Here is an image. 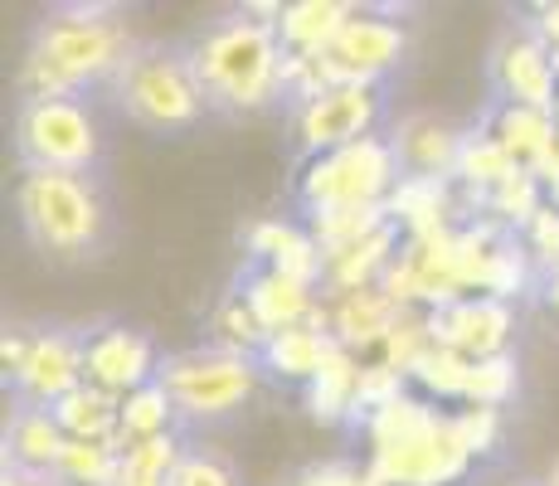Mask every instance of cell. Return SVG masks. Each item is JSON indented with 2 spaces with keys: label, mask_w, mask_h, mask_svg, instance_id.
Returning <instances> with one entry per match:
<instances>
[{
  "label": "cell",
  "mask_w": 559,
  "mask_h": 486,
  "mask_svg": "<svg viewBox=\"0 0 559 486\" xmlns=\"http://www.w3.org/2000/svg\"><path fill=\"white\" fill-rule=\"evenodd\" d=\"M136 39L103 5H63L35 25L20 63L25 97H88V88H112Z\"/></svg>",
  "instance_id": "cell-1"
},
{
  "label": "cell",
  "mask_w": 559,
  "mask_h": 486,
  "mask_svg": "<svg viewBox=\"0 0 559 486\" xmlns=\"http://www.w3.org/2000/svg\"><path fill=\"white\" fill-rule=\"evenodd\" d=\"M283 5H243L239 15L214 20L190 39V63L214 112H258L283 97L287 49L277 39Z\"/></svg>",
  "instance_id": "cell-2"
},
{
  "label": "cell",
  "mask_w": 559,
  "mask_h": 486,
  "mask_svg": "<svg viewBox=\"0 0 559 486\" xmlns=\"http://www.w3.org/2000/svg\"><path fill=\"white\" fill-rule=\"evenodd\" d=\"M25 239L53 263H88L112 244V204L98 176L73 170H25L15 190Z\"/></svg>",
  "instance_id": "cell-3"
},
{
  "label": "cell",
  "mask_w": 559,
  "mask_h": 486,
  "mask_svg": "<svg viewBox=\"0 0 559 486\" xmlns=\"http://www.w3.org/2000/svg\"><path fill=\"white\" fill-rule=\"evenodd\" d=\"M107 97L117 103V112L127 122L146 127V132H190L210 112L204 88L195 79V63H190V49L156 45V39L132 49V59L122 63Z\"/></svg>",
  "instance_id": "cell-4"
},
{
  "label": "cell",
  "mask_w": 559,
  "mask_h": 486,
  "mask_svg": "<svg viewBox=\"0 0 559 486\" xmlns=\"http://www.w3.org/2000/svg\"><path fill=\"white\" fill-rule=\"evenodd\" d=\"M15 156L25 170H73L98 176L103 127L83 97H20Z\"/></svg>",
  "instance_id": "cell-5"
},
{
  "label": "cell",
  "mask_w": 559,
  "mask_h": 486,
  "mask_svg": "<svg viewBox=\"0 0 559 486\" xmlns=\"http://www.w3.org/2000/svg\"><path fill=\"white\" fill-rule=\"evenodd\" d=\"M258 375H263V365L249 360V355H229V351H214V345H200V351L160 355L156 380L176 399L180 418H195V424L204 418V424H210V418H229L249 404L258 389Z\"/></svg>",
  "instance_id": "cell-6"
},
{
  "label": "cell",
  "mask_w": 559,
  "mask_h": 486,
  "mask_svg": "<svg viewBox=\"0 0 559 486\" xmlns=\"http://www.w3.org/2000/svg\"><path fill=\"white\" fill-rule=\"evenodd\" d=\"M400 180L404 170L390 137H365L356 146L311 156L297 190H302L307 210H336V204H390Z\"/></svg>",
  "instance_id": "cell-7"
},
{
  "label": "cell",
  "mask_w": 559,
  "mask_h": 486,
  "mask_svg": "<svg viewBox=\"0 0 559 486\" xmlns=\"http://www.w3.org/2000/svg\"><path fill=\"white\" fill-rule=\"evenodd\" d=\"M472 452L462 448L453 414H433L414 438L394 442L384 452H370L365 467L380 486H457L472 472Z\"/></svg>",
  "instance_id": "cell-8"
},
{
  "label": "cell",
  "mask_w": 559,
  "mask_h": 486,
  "mask_svg": "<svg viewBox=\"0 0 559 486\" xmlns=\"http://www.w3.org/2000/svg\"><path fill=\"white\" fill-rule=\"evenodd\" d=\"M15 408H53L63 394L88 384V331L53 327L29 336L25 360L5 375Z\"/></svg>",
  "instance_id": "cell-9"
},
{
  "label": "cell",
  "mask_w": 559,
  "mask_h": 486,
  "mask_svg": "<svg viewBox=\"0 0 559 486\" xmlns=\"http://www.w3.org/2000/svg\"><path fill=\"white\" fill-rule=\"evenodd\" d=\"M408 49V35L400 20H384V15H370V10H356L350 25L336 35V45L326 54H317L321 69H326L331 88L341 83H360V88H380V79L390 69H400Z\"/></svg>",
  "instance_id": "cell-10"
},
{
  "label": "cell",
  "mask_w": 559,
  "mask_h": 486,
  "mask_svg": "<svg viewBox=\"0 0 559 486\" xmlns=\"http://www.w3.org/2000/svg\"><path fill=\"white\" fill-rule=\"evenodd\" d=\"M380 112L384 97L380 88H360V83H341L311 97L307 107H297V142L307 146V156H326V151L356 146L365 137H380Z\"/></svg>",
  "instance_id": "cell-11"
},
{
  "label": "cell",
  "mask_w": 559,
  "mask_h": 486,
  "mask_svg": "<svg viewBox=\"0 0 559 486\" xmlns=\"http://www.w3.org/2000/svg\"><path fill=\"white\" fill-rule=\"evenodd\" d=\"M491 83L511 107L559 112V63L535 25H515L501 35V45L491 49Z\"/></svg>",
  "instance_id": "cell-12"
},
{
  "label": "cell",
  "mask_w": 559,
  "mask_h": 486,
  "mask_svg": "<svg viewBox=\"0 0 559 486\" xmlns=\"http://www.w3.org/2000/svg\"><path fill=\"white\" fill-rule=\"evenodd\" d=\"M160 370V355L136 327H88V384L103 394H136Z\"/></svg>",
  "instance_id": "cell-13"
},
{
  "label": "cell",
  "mask_w": 559,
  "mask_h": 486,
  "mask_svg": "<svg viewBox=\"0 0 559 486\" xmlns=\"http://www.w3.org/2000/svg\"><path fill=\"white\" fill-rule=\"evenodd\" d=\"M428 331H433V345H448V351L467 355V360H491V355L507 351L511 301H497V297L448 301V307L428 311Z\"/></svg>",
  "instance_id": "cell-14"
},
{
  "label": "cell",
  "mask_w": 559,
  "mask_h": 486,
  "mask_svg": "<svg viewBox=\"0 0 559 486\" xmlns=\"http://www.w3.org/2000/svg\"><path fill=\"white\" fill-rule=\"evenodd\" d=\"M243 301L253 307V317L263 321V331H287V327H307V321H326V297L317 287H302L293 277L273 273V268L249 263V273L239 277Z\"/></svg>",
  "instance_id": "cell-15"
},
{
  "label": "cell",
  "mask_w": 559,
  "mask_h": 486,
  "mask_svg": "<svg viewBox=\"0 0 559 486\" xmlns=\"http://www.w3.org/2000/svg\"><path fill=\"white\" fill-rule=\"evenodd\" d=\"M408 307L390 297L384 287H360V292H341V297H326V327L336 336L341 351H374V345L390 341V331L400 327Z\"/></svg>",
  "instance_id": "cell-16"
},
{
  "label": "cell",
  "mask_w": 559,
  "mask_h": 486,
  "mask_svg": "<svg viewBox=\"0 0 559 486\" xmlns=\"http://www.w3.org/2000/svg\"><path fill=\"white\" fill-rule=\"evenodd\" d=\"M462 137L453 122L443 117H404L400 127L390 132V146L400 156L404 176H424V180H457V156H462Z\"/></svg>",
  "instance_id": "cell-17"
},
{
  "label": "cell",
  "mask_w": 559,
  "mask_h": 486,
  "mask_svg": "<svg viewBox=\"0 0 559 486\" xmlns=\"http://www.w3.org/2000/svg\"><path fill=\"white\" fill-rule=\"evenodd\" d=\"M249 258L258 268H273V273L293 277L302 287L321 292V277H326V253L311 239V229L287 220H258L249 229Z\"/></svg>",
  "instance_id": "cell-18"
},
{
  "label": "cell",
  "mask_w": 559,
  "mask_h": 486,
  "mask_svg": "<svg viewBox=\"0 0 559 486\" xmlns=\"http://www.w3.org/2000/svg\"><path fill=\"white\" fill-rule=\"evenodd\" d=\"M69 434L49 408H15L5 428V472H35V477H59Z\"/></svg>",
  "instance_id": "cell-19"
},
{
  "label": "cell",
  "mask_w": 559,
  "mask_h": 486,
  "mask_svg": "<svg viewBox=\"0 0 559 486\" xmlns=\"http://www.w3.org/2000/svg\"><path fill=\"white\" fill-rule=\"evenodd\" d=\"M341 345L331 336L326 321H307V327H287V331H273L263 345V355H258V365H263L267 375H283V380H297V384H311L321 370H326V360L336 355Z\"/></svg>",
  "instance_id": "cell-20"
},
{
  "label": "cell",
  "mask_w": 559,
  "mask_h": 486,
  "mask_svg": "<svg viewBox=\"0 0 559 486\" xmlns=\"http://www.w3.org/2000/svg\"><path fill=\"white\" fill-rule=\"evenodd\" d=\"M360 5H346V0H297V5H283L277 15V39H283L287 54H326L336 45V35L350 25Z\"/></svg>",
  "instance_id": "cell-21"
},
{
  "label": "cell",
  "mask_w": 559,
  "mask_h": 486,
  "mask_svg": "<svg viewBox=\"0 0 559 486\" xmlns=\"http://www.w3.org/2000/svg\"><path fill=\"white\" fill-rule=\"evenodd\" d=\"M457 210L453 186L448 180H424V176H404L400 190L390 194V220L404 229V239H428V234L453 229L448 214Z\"/></svg>",
  "instance_id": "cell-22"
},
{
  "label": "cell",
  "mask_w": 559,
  "mask_h": 486,
  "mask_svg": "<svg viewBox=\"0 0 559 486\" xmlns=\"http://www.w3.org/2000/svg\"><path fill=\"white\" fill-rule=\"evenodd\" d=\"M487 132L497 137L501 146H507V156L521 170H540V161L550 156L555 142H559V112H535V107L501 103Z\"/></svg>",
  "instance_id": "cell-23"
},
{
  "label": "cell",
  "mask_w": 559,
  "mask_h": 486,
  "mask_svg": "<svg viewBox=\"0 0 559 486\" xmlns=\"http://www.w3.org/2000/svg\"><path fill=\"white\" fill-rule=\"evenodd\" d=\"M49 414L59 418V428L73 442H112V448H122V399L117 394H103V389H93V384H79L73 394H63Z\"/></svg>",
  "instance_id": "cell-24"
},
{
  "label": "cell",
  "mask_w": 559,
  "mask_h": 486,
  "mask_svg": "<svg viewBox=\"0 0 559 486\" xmlns=\"http://www.w3.org/2000/svg\"><path fill=\"white\" fill-rule=\"evenodd\" d=\"M356 380H360V355L336 351L326 370L307 384V414L317 424H350L356 414Z\"/></svg>",
  "instance_id": "cell-25"
},
{
  "label": "cell",
  "mask_w": 559,
  "mask_h": 486,
  "mask_svg": "<svg viewBox=\"0 0 559 486\" xmlns=\"http://www.w3.org/2000/svg\"><path fill=\"white\" fill-rule=\"evenodd\" d=\"M210 345L214 351H229V355H249L258 360L267 345L263 321L253 317V307L243 301V292H224L219 307L210 311Z\"/></svg>",
  "instance_id": "cell-26"
},
{
  "label": "cell",
  "mask_w": 559,
  "mask_h": 486,
  "mask_svg": "<svg viewBox=\"0 0 559 486\" xmlns=\"http://www.w3.org/2000/svg\"><path fill=\"white\" fill-rule=\"evenodd\" d=\"M515 170H521V166L507 156V146H501L491 132H467V137H462L457 180L472 190V200H477V194H491L497 186H507Z\"/></svg>",
  "instance_id": "cell-27"
},
{
  "label": "cell",
  "mask_w": 559,
  "mask_h": 486,
  "mask_svg": "<svg viewBox=\"0 0 559 486\" xmlns=\"http://www.w3.org/2000/svg\"><path fill=\"white\" fill-rule=\"evenodd\" d=\"M176 399L166 394V384L152 380L142 384L136 394L122 399V448H132V442H146V438H160V434H176Z\"/></svg>",
  "instance_id": "cell-28"
},
{
  "label": "cell",
  "mask_w": 559,
  "mask_h": 486,
  "mask_svg": "<svg viewBox=\"0 0 559 486\" xmlns=\"http://www.w3.org/2000/svg\"><path fill=\"white\" fill-rule=\"evenodd\" d=\"M180 458H186V448H180L176 434L132 442V448L122 452V467H117V486H170Z\"/></svg>",
  "instance_id": "cell-29"
},
{
  "label": "cell",
  "mask_w": 559,
  "mask_h": 486,
  "mask_svg": "<svg viewBox=\"0 0 559 486\" xmlns=\"http://www.w3.org/2000/svg\"><path fill=\"white\" fill-rule=\"evenodd\" d=\"M117 467H122V448L69 438L63 462H59V482L63 486H117Z\"/></svg>",
  "instance_id": "cell-30"
},
{
  "label": "cell",
  "mask_w": 559,
  "mask_h": 486,
  "mask_svg": "<svg viewBox=\"0 0 559 486\" xmlns=\"http://www.w3.org/2000/svg\"><path fill=\"white\" fill-rule=\"evenodd\" d=\"M515 384H521V365L511 351L491 355V360H472V380H467V408H507Z\"/></svg>",
  "instance_id": "cell-31"
},
{
  "label": "cell",
  "mask_w": 559,
  "mask_h": 486,
  "mask_svg": "<svg viewBox=\"0 0 559 486\" xmlns=\"http://www.w3.org/2000/svg\"><path fill=\"white\" fill-rule=\"evenodd\" d=\"M408 375L394 370L390 360H360V380H356V414H350V428H365L384 404L404 399Z\"/></svg>",
  "instance_id": "cell-32"
},
{
  "label": "cell",
  "mask_w": 559,
  "mask_h": 486,
  "mask_svg": "<svg viewBox=\"0 0 559 486\" xmlns=\"http://www.w3.org/2000/svg\"><path fill=\"white\" fill-rule=\"evenodd\" d=\"M408 380H418L428 394H438V399H467L472 360L467 355H457V351H448V345H428V355L414 365Z\"/></svg>",
  "instance_id": "cell-33"
},
{
  "label": "cell",
  "mask_w": 559,
  "mask_h": 486,
  "mask_svg": "<svg viewBox=\"0 0 559 486\" xmlns=\"http://www.w3.org/2000/svg\"><path fill=\"white\" fill-rule=\"evenodd\" d=\"M170 486H243L239 472L229 467V462L219 458V452L210 448H186V458H180L176 477H170Z\"/></svg>",
  "instance_id": "cell-34"
},
{
  "label": "cell",
  "mask_w": 559,
  "mask_h": 486,
  "mask_svg": "<svg viewBox=\"0 0 559 486\" xmlns=\"http://www.w3.org/2000/svg\"><path fill=\"white\" fill-rule=\"evenodd\" d=\"M453 428H457L462 448H467L472 458H487L501 438V408H457Z\"/></svg>",
  "instance_id": "cell-35"
},
{
  "label": "cell",
  "mask_w": 559,
  "mask_h": 486,
  "mask_svg": "<svg viewBox=\"0 0 559 486\" xmlns=\"http://www.w3.org/2000/svg\"><path fill=\"white\" fill-rule=\"evenodd\" d=\"M293 486H380L370 467H356V462H307L293 477Z\"/></svg>",
  "instance_id": "cell-36"
},
{
  "label": "cell",
  "mask_w": 559,
  "mask_h": 486,
  "mask_svg": "<svg viewBox=\"0 0 559 486\" xmlns=\"http://www.w3.org/2000/svg\"><path fill=\"white\" fill-rule=\"evenodd\" d=\"M535 35L545 39V45H550V54H555V63H559V0L555 5H535Z\"/></svg>",
  "instance_id": "cell-37"
},
{
  "label": "cell",
  "mask_w": 559,
  "mask_h": 486,
  "mask_svg": "<svg viewBox=\"0 0 559 486\" xmlns=\"http://www.w3.org/2000/svg\"><path fill=\"white\" fill-rule=\"evenodd\" d=\"M0 486H63L59 477H35V472H5Z\"/></svg>",
  "instance_id": "cell-38"
},
{
  "label": "cell",
  "mask_w": 559,
  "mask_h": 486,
  "mask_svg": "<svg viewBox=\"0 0 559 486\" xmlns=\"http://www.w3.org/2000/svg\"><path fill=\"white\" fill-rule=\"evenodd\" d=\"M545 287H550V301H555V311H559V273L545 277Z\"/></svg>",
  "instance_id": "cell-39"
},
{
  "label": "cell",
  "mask_w": 559,
  "mask_h": 486,
  "mask_svg": "<svg viewBox=\"0 0 559 486\" xmlns=\"http://www.w3.org/2000/svg\"><path fill=\"white\" fill-rule=\"evenodd\" d=\"M545 486H559V458L550 462V472H545Z\"/></svg>",
  "instance_id": "cell-40"
},
{
  "label": "cell",
  "mask_w": 559,
  "mask_h": 486,
  "mask_svg": "<svg viewBox=\"0 0 559 486\" xmlns=\"http://www.w3.org/2000/svg\"><path fill=\"white\" fill-rule=\"evenodd\" d=\"M507 486H545V482H507Z\"/></svg>",
  "instance_id": "cell-41"
}]
</instances>
